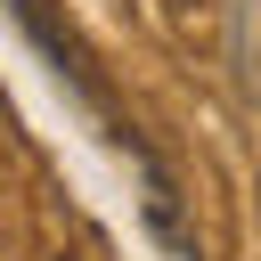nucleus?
<instances>
[{"label":"nucleus","instance_id":"obj_1","mask_svg":"<svg viewBox=\"0 0 261 261\" xmlns=\"http://www.w3.org/2000/svg\"><path fill=\"white\" fill-rule=\"evenodd\" d=\"M49 261H73V253H49Z\"/></svg>","mask_w":261,"mask_h":261}]
</instances>
